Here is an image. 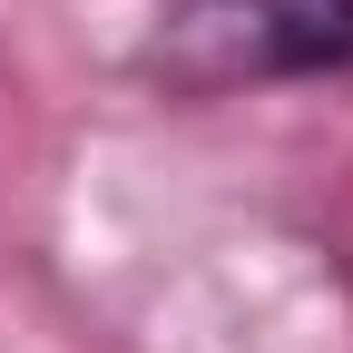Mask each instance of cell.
Wrapping results in <instances>:
<instances>
[{"label":"cell","instance_id":"obj_1","mask_svg":"<svg viewBox=\"0 0 353 353\" xmlns=\"http://www.w3.org/2000/svg\"><path fill=\"white\" fill-rule=\"evenodd\" d=\"M157 69L176 88H255L353 69V0H167Z\"/></svg>","mask_w":353,"mask_h":353}]
</instances>
